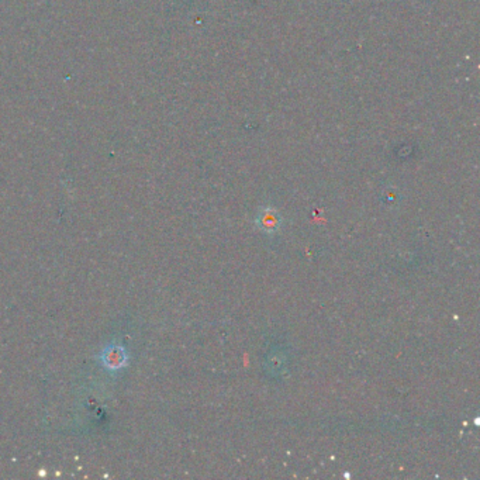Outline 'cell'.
Listing matches in <instances>:
<instances>
[{"mask_svg": "<svg viewBox=\"0 0 480 480\" xmlns=\"http://www.w3.org/2000/svg\"><path fill=\"white\" fill-rule=\"evenodd\" d=\"M261 223L265 226V229H275L278 226L275 216H268V214L264 216V219H262Z\"/></svg>", "mask_w": 480, "mask_h": 480, "instance_id": "6da1fadb", "label": "cell"}]
</instances>
